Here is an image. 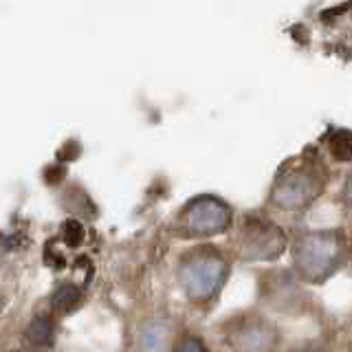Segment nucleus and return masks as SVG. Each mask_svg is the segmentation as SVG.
Returning a JSON list of instances; mask_svg holds the SVG:
<instances>
[{
    "label": "nucleus",
    "mask_w": 352,
    "mask_h": 352,
    "mask_svg": "<svg viewBox=\"0 0 352 352\" xmlns=\"http://www.w3.org/2000/svg\"><path fill=\"white\" fill-rule=\"evenodd\" d=\"M187 227L192 236H207L218 234L229 223V207L218 203L216 198H201L190 209H187Z\"/></svg>",
    "instance_id": "obj_1"
},
{
    "label": "nucleus",
    "mask_w": 352,
    "mask_h": 352,
    "mask_svg": "<svg viewBox=\"0 0 352 352\" xmlns=\"http://www.w3.org/2000/svg\"><path fill=\"white\" fill-rule=\"evenodd\" d=\"M311 174H317V172H313L311 165L302 161L297 165L295 172H291L289 176H282L280 190L275 192V201L286 207H295V205L306 203L308 198L317 196L319 185L313 181Z\"/></svg>",
    "instance_id": "obj_2"
},
{
    "label": "nucleus",
    "mask_w": 352,
    "mask_h": 352,
    "mask_svg": "<svg viewBox=\"0 0 352 352\" xmlns=\"http://www.w3.org/2000/svg\"><path fill=\"white\" fill-rule=\"evenodd\" d=\"M80 300H82L80 289L73 286V284H64L53 293L51 306H53V311H58V313H71V311H75L77 306H80Z\"/></svg>",
    "instance_id": "obj_3"
},
{
    "label": "nucleus",
    "mask_w": 352,
    "mask_h": 352,
    "mask_svg": "<svg viewBox=\"0 0 352 352\" xmlns=\"http://www.w3.org/2000/svg\"><path fill=\"white\" fill-rule=\"evenodd\" d=\"M27 337L33 346H49L53 341V324L47 315L36 317L27 328Z\"/></svg>",
    "instance_id": "obj_4"
},
{
    "label": "nucleus",
    "mask_w": 352,
    "mask_h": 352,
    "mask_svg": "<svg viewBox=\"0 0 352 352\" xmlns=\"http://www.w3.org/2000/svg\"><path fill=\"white\" fill-rule=\"evenodd\" d=\"M330 152L339 161H350L352 159V132L348 130H337L330 137Z\"/></svg>",
    "instance_id": "obj_5"
},
{
    "label": "nucleus",
    "mask_w": 352,
    "mask_h": 352,
    "mask_svg": "<svg viewBox=\"0 0 352 352\" xmlns=\"http://www.w3.org/2000/svg\"><path fill=\"white\" fill-rule=\"evenodd\" d=\"M64 238L66 242H69L71 247H80V242L84 238V229L80 223H75V220H71V223L64 225Z\"/></svg>",
    "instance_id": "obj_6"
},
{
    "label": "nucleus",
    "mask_w": 352,
    "mask_h": 352,
    "mask_svg": "<svg viewBox=\"0 0 352 352\" xmlns=\"http://www.w3.org/2000/svg\"><path fill=\"white\" fill-rule=\"evenodd\" d=\"M174 352H207V348L196 337H185L176 344Z\"/></svg>",
    "instance_id": "obj_7"
},
{
    "label": "nucleus",
    "mask_w": 352,
    "mask_h": 352,
    "mask_svg": "<svg viewBox=\"0 0 352 352\" xmlns=\"http://www.w3.org/2000/svg\"><path fill=\"white\" fill-rule=\"evenodd\" d=\"M352 203V181L348 183V205Z\"/></svg>",
    "instance_id": "obj_8"
}]
</instances>
